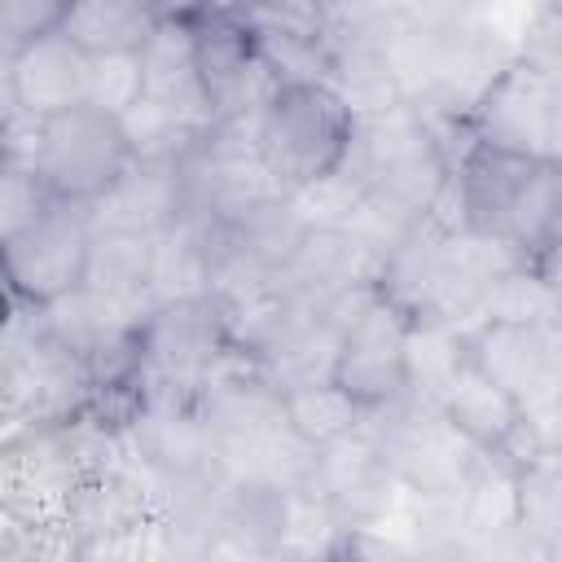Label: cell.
<instances>
[{
	"mask_svg": "<svg viewBox=\"0 0 562 562\" xmlns=\"http://www.w3.org/2000/svg\"><path fill=\"white\" fill-rule=\"evenodd\" d=\"M430 215L452 233L496 237L531 263L562 237V158H527L474 136Z\"/></svg>",
	"mask_w": 562,
	"mask_h": 562,
	"instance_id": "obj_1",
	"label": "cell"
},
{
	"mask_svg": "<svg viewBox=\"0 0 562 562\" xmlns=\"http://www.w3.org/2000/svg\"><path fill=\"white\" fill-rule=\"evenodd\" d=\"M356 123L360 114L342 101L334 83L285 79L255 119V149L268 176L285 193H299L347 162Z\"/></svg>",
	"mask_w": 562,
	"mask_h": 562,
	"instance_id": "obj_2",
	"label": "cell"
},
{
	"mask_svg": "<svg viewBox=\"0 0 562 562\" xmlns=\"http://www.w3.org/2000/svg\"><path fill=\"white\" fill-rule=\"evenodd\" d=\"M347 162L364 176L369 189L404 202L417 215H426L439 202L443 184L452 180V158L435 123L413 101H400L378 114H360Z\"/></svg>",
	"mask_w": 562,
	"mask_h": 562,
	"instance_id": "obj_3",
	"label": "cell"
},
{
	"mask_svg": "<svg viewBox=\"0 0 562 562\" xmlns=\"http://www.w3.org/2000/svg\"><path fill=\"white\" fill-rule=\"evenodd\" d=\"M92 211L79 202L53 198L26 228L0 237V263H4V285L9 299L48 307L66 294H75L88 277V255H92Z\"/></svg>",
	"mask_w": 562,
	"mask_h": 562,
	"instance_id": "obj_4",
	"label": "cell"
},
{
	"mask_svg": "<svg viewBox=\"0 0 562 562\" xmlns=\"http://www.w3.org/2000/svg\"><path fill=\"white\" fill-rule=\"evenodd\" d=\"M233 351V303L220 290L162 299L140 321V382L202 386Z\"/></svg>",
	"mask_w": 562,
	"mask_h": 562,
	"instance_id": "obj_5",
	"label": "cell"
},
{
	"mask_svg": "<svg viewBox=\"0 0 562 562\" xmlns=\"http://www.w3.org/2000/svg\"><path fill=\"white\" fill-rule=\"evenodd\" d=\"M132 140L114 114L97 105H75L44 119L35 171L53 189V198L92 206L132 167Z\"/></svg>",
	"mask_w": 562,
	"mask_h": 562,
	"instance_id": "obj_6",
	"label": "cell"
},
{
	"mask_svg": "<svg viewBox=\"0 0 562 562\" xmlns=\"http://www.w3.org/2000/svg\"><path fill=\"white\" fill-rule=\"evenodd\" d=\"M193 40H198V66H202L215 123H255L285 79L263 57L250 18L246 13H198Z\"/></svg>",
	"mask_w": 562,
	"mask_h": 562,
	"instance_id": "obj_7",
	"label": "cell"
},
{
	"mask_svg": "<svg viewBox=\"0 0 562 562\" xmlns=\"http://www.w3.org/2000/svg\"><path fill=\"white\" fill-rule=\"evenodd\" d=\"M470 132L509 154L562 158V75L531 61H509L474 105Z\"/></svg>",
	"mask_w": 562,
	"mask_h": 562,
	"instance_id": "obj_8",
	"label": "cell"
},
{
	"mask_svg": "<svg viewBox=\"0 0 562 562\" xmlns=\"http://www.w3.org/2000/svg\"><path fill=\"white\" fill-rule=\"evenodd\" d=\"M408 329H413V316L373 290L369 303L347 321L338 338L334 382H342L364 408H382L408 395V364H404Z\"/></svg>",
	"mask_w": 562,
	"mask_h": 562,
	"instance_id": "obj_9",
	"label": "cell"
},
{
	"mask_svg": "<svg viewBox=\"0 0 562 562\" xmlns=\"http://www.w3.org/2000/svg\"><path fill=\"white\" fill-rule=\"evenodd\" d=\"M470 360L522 400L527 413L544 408L562 386V321L553 325H470Z\"/></svg>",
	"mask_w": 562,
	"mask_h": 562,
	"instance_id": "obj_10",
	"label": "cell"
},
{
	"mask_svg": "<svg viewBox=\"0 0 562 562\" xmlns=\"http://www.w3.org/2000/svg\"><path fill=\"white\" fill-rule=\"evenodd\" d=\"M88 53L66 35H44L18 53H0V83L4 101L22 105L31 114H61L75 105H88Z\"/></svg>",
	"mask_w": 562,
	"mask_h": 562,
	"instance_id": "obj_11",
	"label": "cell"
},
{
	"mask_svg": "<svg viewBox=\"0 0 562 562\" xmlns=\"http://www.w3.org/2000/svg\"><path fill=\"white\" fill-rule=\"evenodd\" d=\"M452 268V228H443L430 211L378 259V294L400 303L408 316H430L443 299Z\"/></svg>",
	"mask_w": 562,
	"mask_h": 562,
	"instance_id": "obj_12",
	"label": "cell"
},
{
	"mask_svg": "<svg viewBox=\"0 0 562 562\" xmlns=\"http://www.w3.org/2000/svg\"><path fill=\"white\" fill-rule=\"evenodd\" d=\"M378 277V259L342 228V224H312L290 255V263L277 272V285L294 299L325 303L342 290L369 285Z\"/></svg>",
	"mask_w": 562,
	"mask_h": 562,
	"instance_id": "obj_13",
	"label": "cell"
},
{
	"mask_svg": "<svg viewBox=\"0 0 562 562\" xmlns=\"http://www.w3.org/2000/svg\"><path fill=\"white\" fill-rule=\"evenodd\" d=\"M290 501L294 492L255 479V474H228L224 505H220V531L211 553H237V558H281V540L290 527Z\"/></svg>",
	"mask_w": 562,
	"mask_h": 562,
	"instance_id": "obj_14",
	"label": "cell"
},
{
	"mask_svg": "<svg viewBox=\"0 0 562 562\" xmlns=\"http://www.w3.org/2000/svg\"><path fill=\"white\" fill-rule=\"evenodd\" d=\"M140 66H145V97L162 101L167 110H176L202 127H215L202 66H198L193 18H162L140 48Z\"/></svg>",
	"mask_w": 562,
	"mask_h": 562,
	"instance_id": "obj_15",
	"label": "cell"
},
{
	"mask_svg": "<svg viewBox=\"0 0 562 562\" xmlns=\"http://www.w3.org/2000/svg\"><path fill=\"white\" fill-rule=\"evenodd\" d=\"M97 228H127V233H162L180 220V176L176 162L132 158V167L88 206Z\"/></svg>",
	"mask_w": 562,
	"mask_h": 562,
	"instance_id": "obj_16",
	"label": "cell"
},
{
	"mask_svg": "<svg viewBox=\"0 0 562 562\" xmlns=\"http://www.w3.org/2000/svg\"><path fill=\"white\" fill-rule=\"evenodd\" d=\"M439 413L483 452H501L527 417L522 400L505 391L492 373H483L474 360H465V369L448 382V391L439 395Z\"/></svg>",
	"mask_w": 562,
	"mask_h": 562,
	"instance_id": "obj_17",
	"label": "cell"
},
{
	"mask_svg": "<svg viewBox=\"0 0 562 562\" xmlns=\"http://www.w3.org/2000/svg\"><path fill=\"white\" fill-rule=\"evenodd\" d=\"M461 505V553H479L483 544L518 531V465L501 452H483L470 479L457 492Z\"/></svg>",
	"mask_w": 562,
	"mask_h": 562,
	"instance_id": "obj_18",
	"label": "cell"
},
{
	"mask_svg": "<svg viewBox=\"0 0 562 562\" xmlns=\"http://www.w3.org/2000/svg\"><path fill=\"white\" fill-rule=\"evenodd\" d=\"M386 40L391 31H360V35L329 40V83L342 92V101L356 114H378L404 101L400 79L391 70Z\"/></svg>",
	"mask_w": 562,
	"mask_h": 562,
	"instance_id": "obj_19",
	"label": "cell"
},
{
	"mask_svg": "<svg viewBox=\"0 0 562 562\" xmlns=\"http://www.w3.org/2000/svg\"><path fill=\"white\" fill-rule=\"evenodd\" d=\"M465 360H470V325L448 321V316H435V312L430 316H413L408 351H404L408 395L413 400L439 404V395L465 369Z\"/></svg>",
	"mask_w": 562,
	"mask_h": 562,
	"instance_id": "obj_20",
	"label": "cell"
},
{
	"mask_svg": "<svg viewBox=\"0 0 562 562\" xmlns=\"http://www.w3.org/2000/svg\"><path fill=\"white\" fill-rule=\"evenodd\" d=\"M154 0H75L66 18V35L88 53H140L158 26Z\"/></svg>",
	"mask_w": 562,
	"mask_h": 562,
	"instance_id": "obj_21",
	"label": "cell"
},
{
	"mask_svg": "<svg viewBox=\"0 0 562 562\" xmlns=\"http://www.w3.org/2000/svg\"><path fill=\"white\" fill-rule=\"evenodd\" d=\"M281 413H285L290 430L299 439H307L312 448H325V443L351 435L369 417V408L334 378H316V382L281 391Z\"/></svg>",
	"mask_w": 562,
	"mask_h": 562,
	"instance_id": "obj_22",
	"label": "cell"
},
{
	"mask_svg": "<svg viewBox=\"0 0 562 562\" xmlns=\"http://www.w3.org/2000/svg\"><path fill=\"white\" fill-rule=\"evenodd\" d=\"M154 237L158 233H127V228H97L92 255H88V290L114 294V299H149V272H154Z\"/></svg>",
	"mask_w": 562,
	"mask_h": 562,
	"instance_id": "obj_23",
	"label": "cell"
},
{
	"mask_svg": "<svg viewBox=\"0 0 562 562\" xmlns=\"http://www.w3.org/2000/svg\"><path fill=\"white\" fill-rule=\"evenodd\" d=\"M518 527L544 549V558L562 544V448H540L518 461Z\"/></svg>",
	"mask_w": 562,
	"mask_h": 562,
	"instance_id": "obj_24",
	"label": "cell"
},
{
	"mask_svg": "<svg viewBox=\"0 0 562 562\" xmlns=\"http://www.w3.org/2000/svg\"><path fill=\"white\" fill-rule=\"evenodd\" d=\"M211 290V259H206V233L202 224L176 220L154 237V272H149V299H180Z\"/></svg>",
	"mask_w": 562,
	"mask_h": 562,
	"instance_id": "obj_25",
	"label": "cell"
},
{
	"mask_svg": "<svg viewBox=\"0 0 562 562\" xmlns=\"http://www.w3.org/2000/svg\"><path fill=\"white\" fill-rule=\"evenodd\" d=\"M479 321H496V325H553V321H562V294L544 281V272L536 263H514V268H505L483 290Z\"/></svg>",
	"mask_w": 562,
	"mask_h": 562,
	"instance_id": "obj_26",
	"label": "cell"
},
{
	"mask_svg": "<svg viewBox=\"0 0 562 562\" xmlns=\"http://www.w3.org/2000/svg\"><path fill=\"white\" fill-rule=\"evenodd\" d=\"M119 123H123V132H127V140H132V154H136V158H149V162H180V158L193 154V149L206 140V132H211V127H202V123H193V119L167 110V105L154 101V97H140Z\"/></svg>",
	"mask_w": 562,
	"mask_h": 562,
	"instance_id": "obj_27",
	"label": "cell"
},
{
	"mask_svg": "<svg viewBox=\"0 0 562 562\" xmlns=\"http://www.w3.org/2000/svg\"><path fill=\"white\" fill-rule=\"evenodd\" d=\"M145 97L140 53H97L88 61V105L123 119Z\"/></svg>",
	"mask_w": 562,
	"mask_h": 562,
	"instance_id": "obj_28",
	"label": "cell"
},
{
	"mask_svg": "<svg viewBox=\"0 0 562 562\" xmlns=\"http://www.w3.org/2000/svg\"><path fill=\"white\" fill-rule=\"evenodd\" d=\"M75 0H0V53H18L44 35L66 31Z\"/></svg>",
	"mask_w": 562,
	"mask_h": 562,
	"instance_id": "obj_29",
	"label": "cell"
},
{
	"mask_svg": "<svg viewBox=\"0 0 562 562\" xmlns=\"http://www.w3.org/2000/svg\"><path fill=\"white\" fill-rule=\"evenodd\" d=\"M48 202H53V189L40 180L35 167H4L0 162V237L26 228Z\"/></svg>",
	"mask_w": 562,
	"mask_h": 562,
	"instance_id": "obj_30",
	"label": "cell"
},
{
	"mask_svg": "<svg viewBox=\"0 0 562 562\" xmlns=\"http://www.w3.org/2000/svg\"><path fill=\"white\" fill-rule=\"evenodd\" d=\"M518 61H531L549 75H562V4H549L531 22V31L518 44Z\"/></svg>",
	"mask_w": 562,
	"mask_h": 562,
	"instance_id": "obj_31",
	"label": "cell"
},
{
	"mask_svg": "<svg viewBox=\"0 0 562 562\" xmlns=\"http://www.w3.org/2000/svg\"><path fill=\"white\" fill-rule=\"evenodd\" d=\"M531 263H536V268L544 272V281H549V285L562 294V237H558V241H549V246H544V250H540Z\"/></svg>",
	"mask_w": 562,
	"mask_h": 562,
	"instance_id": "obj_32",
	"label": "cell"
},
{
	"mask_svg": "<svg viewBox=\"0 0 562 562\" xmlns=\"http://www.w3.org/2000/svg\"><path fill=\"white\" fill-rule=\"evenodd\" d=\"M158 18H198L202 13V0H154Z\"/></svg>",
	"mask_w": 562,
	"mask_h": 562,
	"instance_id": "obj_33",
	"label": "cell"
},
{
	"mask_svg": "<svg viewBox=\"0 0 562 562\" xmlns=\"http://www.w3.org/2000/svg\"><path fill=\"white\" fill-rule=\"evenodd\" d=\"M259 0H202V13H250Z\"/></svg>",
	"mask_w": 562,
	"mask_h": 562,
	"instance_id": "obj_34",
	"label": "cell"
},
{
	"mask_svg": "<svg viewBox=\"0 0 562 562\" xmlns=\"http://www.w3.org/2000/svg\"><path fill=\"white\" fill-rule=\"evenodd\" d=\"M465 4H470V9H479V4H483V0H465Z\"/></svg>",
	"mask_w": 562,
	"mask_h": 562,
	"instance_id": "obj_35",
	"label": "cell"
},
{
	"mask_svg": "<svg viewBox=\"0 0 562 562\" xmlns=\"http://www.w3.org/2000/svg\"><path fill=\"white\" fill-rule=\"evenodd\" d=\"M553 558H562V544H558V553H553Z\"/></svg>",
	"mask_w": 562,
	"mask_h": 562,
	"instance_id": "obj_36",
	"label": "cell"
},
{
	"mask_svg": "<svg viewBox=\"0 0 562 562\" xmlns=\"http://www.w3.org/2000/svg\"><path fill=\"white\" fill-rule=\"evenodd\" d=\"M553 4H562V0H553Z\"/></svg>",
	"mask_w": 562,
	"mask_h": 562,
	"instance_id": "obj_37",
	"label": "cell"
}]
</instances>
